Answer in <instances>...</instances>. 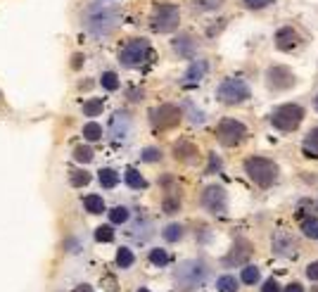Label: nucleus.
<instances>
[{"label":"nucleus","mask_w":318,"mask_h":292,"mask_svg":"<svg viewBox=\"0 0 318 292\" xmlns=\"http://www.w3.org/2000/svg\"><path fill=\"white\" fill-rule=\"evenodd\" d=\"M121 7L110 5V0H93L81 10V26L93 38H107L121 24Z\"/></svg>","instance_id":"1"},{"label":"nucleus","mask_w":318,"mask_h":292,"mask_svg":"<svg viewBox=\"0 0 318 292\" xmlns=\"http://www.w3.org/2000/svg\"><path fill=\"white\" fill-rule=\"evenodd\" d=\"M180 24V7L176 3H154L150 12V29L154 34H173Z\"/></svg>","instance_id":"2"},{"label":"nucleus","mask_w":318,"mask_h":292,"mask_svg":"<svg viewBox=\"0 0 318 292\" xmlns=\"http://www.w3.org/2000/svg\"><path fill=\"white\" fill-rule=\"evenodd\" d=\"M209 278V269L204 261L200 259H190V261H183L176 271V283H178L183 290H197L207 283Z\"/></svg>","instance_id":"3"},{"label":"nucleus","mask_w":318,"mask_h":292,"mask_svg":"<svg viewBox=\"0 0 318 292\" xmlns=\"http://www.w3.org/2000/svg\"><path fill=\"white\" fill-rule=\"evenodd\" d=\"M152 57V45L147 38H131L126 41L119 50V62L128 67V69H136V67H143Z\"/></svg>","instance_id":"4"},{"label":"nucleus","mask_w":318,"mask_h":292,"mask_svg":"<svg viewBox=\"0 0 318 292\" xmlns=\"http://www.w3.org/2000/svg\"><path fill=\"white\" fill-rule=\"evenodd\" d=\"M245 171L259 188H271L278 178V164L266 157H249L245 162Z\"/></svg>","instance_id":"5"},{"label":"nucleus","mask_w":318,"mask_h":292,"mask_svg":"<svg viewBox=\"0 0 318 292\" xmlns=\"http://www.w3.org/2000/svg\"><path fill=\"white\" fill-rule=\"evenodd\" d=\"M249 95H252V91H249L247 81L235 78V76L223 78L221 84H219V88H216V97L223 104H242L249 100Z\"/></svg>","instance_id":"6"},{"label":"nucleus","mask_w":318,"mask_h":292,"mask_svg":"<svg viewBox=\"0 0 318 292\" xmlns=\"http://www.w3.org/2000/svg\"><path fill=\"white\" fill-rule=\"evenodd\" d=\"M271 121L278 131H295L302 121H304V107L295 102L280 104L273 114H271Z\"/></svg>","instance_id":"7"},{"label":"nucleus","mask_w":318,"mask_h":292,"mask_svg":"<svg viewBox=\"0 0 318 292\" xmlns=\"http://www.w3.org/2000/svg\"><path fill=\"white\" fill-rule=\"evenodd\" d=\"M216 136H219V143L226 147H233L237 145V143H242L245 140V136H247V128H245V124H240L237 119H221V124L216 126Z\"/></svg>","instance_id":"8"},{"label":"nucleus","mask_w":318,"mask_h":292,"mask_svg":"<svg viewBox=\"0 0 318 292\" xmlns=\"http://www.w3.org/2000/svg\"><path fill=\"white\" fill-rule=\"evenodd\" d=\"M202 207L211 211L216 216H223L226 209H228V197H226V190L221 185H207L204 193H202Z\"/></svg>","instance_id":"9"},{"label":"nucleus","mask_w":318,"mask_h":292,"mask_svg":"<svg viewBox=\"0 0 318 292\" xmlns=\"http://www.w3.org/2000/svg\"><path fill=\"white\" fill-rule=\"evenodd\" d=\"M295 81H297V76L283 64H276L266 71V84H269L271 91H287L295 86Z\"/></svg>","instance_id":"10"},{"label":"nucleus","mask_w":318,"mask_h":292,"mask_svg":"<svg viewBox=\"0 0 318 292\" xmlns=\"http://www.w3.org/2000/svg\"><path fill=\"white\" fill-rule=\"evenodd\" d=\"M299 43H302V36H299V31L295 26H290V24L280 26L276 34H273V45H276V50H283V52L295 50Z\"/></svg>","instance_id":"11"},{"label":"nucleus","mask_w":318,"mask_h":292,"mask_svg":"<svg viewBox=\"0 0 318 292\" xmlns=\"http://www.w3.org/2000/svg\"><path fill=\"white\" fill-rule=\"evenodd\" d=\"M171 48L180 60H195L197 50H200V43H197V38L193 34H178V36H173Z\"/></svg>","instance_id":"12"},{"label":"nucleus","mask_w":318,"mask_h":292,"mask_svg":"<svg viewBox=\"0 0 318 292\" xmlns=\"http://www.w3.org/2000/svg\"><path fill=\"white\" fill-rule=\"evenodd\" d=\"M133 131V121L131 117H128V112H114L110 119V136L112 140H128V136H131Z\"/></svg>","instance_id":"13"},{"label":"nucleus","mask_w":318,"mask_h":292,"mask_svg":"<svg viewBox=\"0 0 318 292\" xmlns=\"http://www.w3.org/2000/svg\"><path fill=\"white\" fill-rule=\"evenodd\" d=\"M180 110L176 107V104H162V107H157V110L152 112V124L157 126V128H171V126H176L180 121Z\"/></svg>","instance_id":"14"},{"label":"nucleus","mask_w":318,"mask_h":292,"mask_svg":"<svg viewBox=\"0 0 318 292\" xmlns=\"http://www.w3.org/2000/svg\"><path fill=\"white\" fill-rule=\"evenodd\" d=\"M297 237L287 230H278L273 235V254L276 257H295L297 254Z\"/></svg>","instance_id":"15"},{"label":"nucleus","mask_w":318,"mask_h":292,"mask_svg":"<svg viewBox=\"0 0 318 292\" xmlns=\"http://www.w3.org/2000/svg\"><path fill=\"white\" fill-rule=\"evenodd\" d=\"M207 74H209L207 60H193L190 67L186 69V74H183V86H197Z\"/></svg>","instance_id":"16"},{"label":"nucleus","mask_w":318,"mask_h":292,"mask_svg":"<svg viewBox=\"0 0 318 292\" xmlns=\"http://www.w3.org/2000/svg\"><path fill=\"white\" fill-rule=\"evenodd\" d=\"M128 237H133L136 243H147L152 237V223L147 221L145 216H138L136 223L128 228Z\"/></svg>","instance_id":"17"},{"label":"nucleus","mask_w":318,"mask_h":292,"mask_svg":"<svg viewBox=\"0 0 318 292\" xmlns=\"http://www.w3.org/2000/svg\"><path fill=\"white\" fill-rule=\"evenodd\" d=\"M226 5V0H190V7L195 12L207 14V12H219Z\"/></svg>","instance_id":"18"},{"label":"nucleus","mask_w":318,"mask_h":292,"mask_svg":"<svg viewBox=\"0 0 318 292\" xmlns=\"http://www.w3.org/2000/svg\"><path fill=\"white\" fill-rule=\"evenodd\" d=\"M249 245L247 243H240L233 247V254L230 257H226V266H233V264H242V261H247L249 259Z\"/></svg>","instance_id":"19"},{"label":"nucleus","mask_w":318,"mask_h":292,"mask_svg":"<svg viewBox=\"0 0 318 292\" xmlns=\"http://www.w3.org/2000/svg\"><path fill=\"white\" fill-rule=\"evenodd\" d=\"M83 114H86V117H100V114H102V110H104V100L102 97H90V100H86V102H83Z\"/></svg>","instance_id":"20"},{"label":"nucleus","mask_w":318,"mask_h":292,"mask_svg":"<svg viewBox=\"0 0 318 292\" xmlns=\"http://www.w3.org/2000/svg\"><path fill=\"white\" fill-rule=\"evenodd\" d=\"M83 207H86V211H88V214H102V211H104L102 195H86Z\"/></svg>","instance_id":"21"},{"label":"nucleus","mask_w":318,"mask_h":292,"mask_svg":"<svg viewBox=\"0 0 318 292\" xmlns=\"http://www.w3.org/2000/svg\"><path fill=\"white\" fill-rule=\"evenodd\" d=\"M124 181H126V185H128V188H133V190H143V188L147 185V183H145V178L140 176V171H138V169H126Z\"/></svg>","instance_id":"22"},{"label":"nucleus","mask_w":318,"mask_h":292,"mask_svg":"<svg viewBox=\"0 0 318 292\" xmlns=\"http://www.w3.org/2000/svg\"><path fill=\"white\" fill-rule=\"evenodd\" d=\"M81 136L88 140V143H97V140H102V126L97 124V121H88V124L83 126Z\"/></svg>","instance_id":"23"},{"label":"nucleus","mask_w":318,"mask_h":292,"mask_svg":"<svg viewBox=\"0 0 318 292\" xmlns=\"http://www.w3.org/2000/svg\"><path fill=\"white\" fill-rule=\"evenodd\" d=\"M304 154H309L311 160H318V126L309 131L304 140Z\"/></svg>","instance_id":"24"},{"label":"nucleus","mask_w":318,"mask_h":292,"mask_svg":"<svg viewBox=\"0 0 318 292\" xmlns=\"http://www.w3.org/2000/svg\"><path fill=\"white\" fill-rule=\"evenodd\" d=\"M97 181H100V185L102 188H114L119 183V174L114 171V169H100V174H97Z\"/></svg>","instance_id":"25"},{"label":"nucleus","mask_w":318,"mask_h":292,"mask_svg":"<svg viewBox=\"0 0 318 292\" xmlns=\"http://www.w3.org/2000/svg\"><path fill=\"white\" fill-rule=\"evenodd\" d=\"M136 257H133V252L128 247H119L117 250V266L119 269H131Z\"/></svg>","instance_id":"26"},{"label":"nucleus","mask_w":318,"mask_h":292,"mask_svg":"<svg viewBox=\"0 0 318 292\" xmlns=\"http://www.w3.org/2000/svg\"><path fill=\"white\" fill-rule=\"evenodd\" d=\"M100 86H102L104 91H117L119 88L117 71H102V74H100Z\"/></svg>","instance_id":"27"},{"label":"nucleus","mask_w":318,"mask_h":292,"mask_svg":"<svg viewBox=\"0 0 318 292\" xmlns=\"http://www.w3.org/2000/svg\"><path fill=\"white\" fill-rule=\"evenodd\" d=\"M162 235H164L166 243H178L180 237H183V226H180V223H169Z\"/></svg>","instance_id":"28"},{"label":"nucleus","mask_w":318,"mask_h":292,"mask_svg":"<svg viewBox=\"0 0 318 292\" xmlns=\"http://www.w3.org/2000/svg\"><path fill=\"white\" fill-rule=\"evenodd\" d=\"M259 276H261V271H259L256 266H245L240 271V280L245 285H254L256 280H259Z\"/></svg>","instance_id":"29"},{"label":"nucleus","mask_w":318,"mask_h":292,"mask_svg":"<svg viewBox=\"0 0 318 292\" xmlns=\"http://www.w3.org/2000/svg\"><path fill=\"white\" fill-rule=\"evenodd\" d=\"M216 290L219 292H237V278L233 276H221L216 280Z\"/></svg>","instance_id":"30"},{"label":"nucleus","mask_w":318,"mask_h":292,"mask_svg":"<svg viewBox=\"0 0 318 292\" xmlns=\"http://www.w3.org/2000/svg\"><path fill=\"white\" fill-rule=\"evenodd\" d=\"M128 219H131V211H128V207H114L110 211V221L112 223H128Z\"/></svg>","instance_id":"31"},{"label":"nucleus","mask_w":318,"mask_h":292,"mask_svg":"<svg viewBox=\"0 0 318 292\" xmlns=\"http://www.w3.org/2000/svg\"><path fill=\"white\" fill-rule=\"evenodd\" d=\"M302 233L306 237H318V216H309L302 221Z\"/></svg>","instance_id":"32"},{"label":"nucleus","mask_w":318,"mask_h":292,"mask_svg":"<svg viewBox=\"0 0 318 292\" xmlns=\"http://www.w3.org/2000/svg\"><path fill=\"white\" fill-rule=\"evenodd\" d=\"M173 152H176V160H188V157H195V147L190 143H178V145L173 147Z\"/></svg>","instance_id":"33"},{"label":"nucleus","mask_w":318,"mask_h":292,"mask_svg":"<svg viewBox=\"0 0 318 292\" xmlns=\"http://www.w3.org/2000/svg\"><path fill=\"white\" fill-rule=\"evenodd\" d=\"M150 261H152L154 266H166V264H169V254H166V250L157 247V250L150 252Z\"/></svg>","instance_id":"34"},{"label":"nucleus","mask_w":318,"mask_h":292,"mask_svg":"<svg viewBox=\"0 0 318 292\" xmlns=\"http://www.w3.org/2000/svg\"><path fill=\"white\" fill-rule=\"evenodd\" d=\"M69 183L74 185V188H81V185H88L90 183V174L88 171H74L69 178Z\"/></svg>","instance_id":"35"},{"label":"nucleus","mask_w":318,"mask_h":292,"mask_svg":"<svg viewBox=\"0 0 318 292\" xmlns=\"http://www.w3.org/2000/svg\"><path fill=\"white\" fill-rule=\"evenodd\" d=\"M95 240L97 243H112V240H114V230H112V226H100V228L95 230Z\"/></svg>","instance_id":"36"},{"label":"nucleus","mask_w":318,"mask_h":292,"mask_svg":"<svg viewBox=\"0 0 318 292\" xmlns=\"http://www.w3.org/2000/svg\"><path fill=\"white\" fill-rule=\"evenodd\" d=\"M74 160L81 162V164H86V162L93 160V150H90L88 145H78L76 150H74Z\"/></svg>","instance_id":"37"},{"label":"nucleus","mask_w":318,"mask_h":292,"mask_svg":"<svg viewBox=\"0 0 318 292\" xmlns=\"http://www.w3.org/2000/svg\"><path fill=\"white\" fill-rule=\"evenodd\" d=\"M140 157H143V162H159L162 160V150L159 147H145Z\"/></svg>","instance_id":"38"},{"label":"nucleus","mask_w":318,"mask_h":292,"mask_svg":"<svg viewBox=\"0 0 318 292\" xmlns=\"http://www.w3.org/2000/svg\"><path fill=\"white\" fill-rule=\"evenodd\" d=\"M178 209H180L178 197H176V195H169V197L164 200V211H166V214H176Z\"/></svg>","instance_id":"39"},{"label":"nucleus","mask_w":318,"mask_h":292,"mask_svg":"<svg viewBox=\"0 0 318 292\" xmlns=\"http://www.w3.org/2000/svg\"><path fill=\"white\" fill-rule=\"evenodd\" d=\"M271 3H273V0H242V5L247 7V10H266V7L271 5Z\"/></svg>","instance_id":"40"},{"label":"nucleus","mask_w":318,"mask_h":292,"mask_svg":"<svg viewBox=\"0 0 318 292\" xmlns=\"http://www.w3.org/2000/svg\"><path fill=\"white\" fill-rule=\"evenodd\" d=\"M188 112H190V121L193 124H202L204 121V112H197L193 104H188Z\"/></svg>","instance_id":"41"},{"label":"nucleus","mask_w":318,"mask_h":292,"mask_svg":"<svg viewBox=\"0 0 318 292\" xmlns=\"http://www.w3.org/2000/svg\"><path fill=\"white\" fill-rule=\"evenodd\" d=\"M261 292H280V285H278V280H276V278H269V280H263Z\"/></svg>","instance_id":"42"},{"label":"nucleus","mask_w":318,"mask_h":292,"mask_svg":"<svg viewBox=\"0 0 318 292\" xmlns=\"http://www.w3.org/2000/svg\"><path fill=\"white\" fill-rule=\"evenodd\" d=\"M306 276H309L313 283H318V261H311V264L306 266Z\"/></svg>","instance_id":"43"},{"label":"nucleus","mask_w":318,"mask_h":292,"mask_svg":"<svg viewBox=\"0 0 318 292\" xmlns=\"http://www.w3.org/2000/svg\"><path fill=\"white\" fill-rule=\"evenodd\" d=\"M283 292H304V287L299 285V283H290V285L285 287V290H283Z\"/></svg>","instance_id":"44"},{"label":"nucleus","mask_w":318,"mask_h":292,"mask_svg":"<svg viewBox=\"0 0 318 292\" xmlns=\"http://www.w3.org/2000/svg\"><path fill=\"white\" fill-rule=\"evenodd\" d=\"M76 292H93V287H90V285H78Z\"/></svg>","instance_id":"45"},{"label":"nucleus","mask_w":318,"mask_h":292,"mask_svg":"<svg viewBox=\"0 0 318 292\" xmlns=\"http://www.w3.org/2000/svg\"><path fill=\"white\" fill-rule=\"evenodd\" d=\"M214 169H219V160H216V154H211V171Z\"/></svg>","instance_id":"46"},{"label":"nucleus","mask_w":318,"mask_h":292,"mask_svg":"<svg viewBox=\"0 0 318 292\" xmlns=\"http://www.w3.org/2000/svg\"><path fill=\"white\" fill-rule=\"evenodd\" d=\"M313 104H316V112H318V95H316V100H313Z\"/></svg>","instance_id":"47"},{"label":"nucleus","mask_w":318,"mask_h":292,"mask_svg":"<svg viewBox=\"0 0 318 292\" xmlns=\"http://www.w3.org/2000/svg\"><path fill=\"white\" fill-rule=\"evenodd\" d=\"M138 292H150V290H147V287H140V290Z\"/></svg>","instance_id":"48"},{"label":"nucleus","mask_w":318,"mask_h":292,"mask_svg":"<svg viewBox=\"0 0 318 292\" xmlns=\"http://www.w3.org/2000/svg\"><path fill=\"white\" fill-rule=\"evenodd\" d=\"M313 292H318V287H313Z\"/></svg>","instance_id":"49"},{"label":"nucleus","mask_w":318,"mask_h":292,"mask_svg":"<svg viewBox=\"0 0 318 292\" xmlns=\"http://www.w3.org/2000/svg\"><path fill=\"white\" fill-rule=\"evenodd\" d=\"M316 209H318V202H316Z\"/></svg>","instance_id":"50"},{"label":"nucleus","mask_w":318,"mask_h":292,"mask_svg":"<svg viewBox=\"0 0 318 292\" xmlns=\"http://www.w3.org/2000/svg\"><path fill=\"white\" fill-rule=\"evenodd\" d=\"M110 3H112V0H110Z\"/></svg>","instance_id":"51"}]
</instances>
